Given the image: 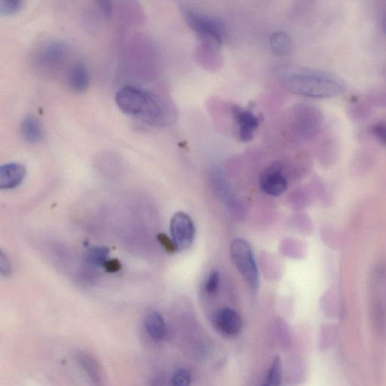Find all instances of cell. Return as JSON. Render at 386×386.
I'll use <instances>...</instances> for the list:
<instances>
[{
	"instance_id": "obj_1",
	"label": "cell",
	"mask_w": 386,
	"mask_h": 386,
	"mask_svg": "<svg viewBox=\"0 0 386 386\" xmlns=\"http://www.w3.org/2000/svg\"><path fill=\"white\" fill-rule=\"evenodd\" d=\"M116 102L124 114L150 126L166 127L178 119V111L171 101L135 87L120 89Z\"/></svg>"
},
{
	"instance_id": "obj_2",
	"label": "cell",
	"mask_w": 386,
	"mask_h": 386,
	"mask_svg": "<svg viewBox=\"0 0 386 386\" xmlns=\"http://www.w3.org/2000/svg\"><path fill=\"white\" fill-rule=\"evenodd\" d=\"M281 84L295 95L312 98L336 97L346 89L343 81L334 75L310 70L287 73L282 77Z\"/></svg>"
},
{
	"instance_id": "obj_3",
	"label": "cell",
	"mask_w": 386,
	"mask_h": 386,
	"mask_svg": "<svg viewBox=\"0 0 386 386\" xmlns=\"http://www.w3.org/2000/svg\"><path fill=\"white\" fill-rule=\"evenodd\" d=\"M371 298L373 327L379 335L386 336V265L383 263L373 272Z\"/></svg>"
},
{
	"instance_id": "obj_4",
	"label": "cell",
	"mask_w": 386,
	"mask_h": 386,
	"mask_svg": "<svg viewBox=\"0 0 386 386\" xmlns=\"http://www.w3.org/2000/svg\"><path fill=\"white\" fill-rule=\"evenodd\" d=\"M232 260L242 278L253 290L260 284L259 272L250 244L244 239L234 240L230 246Z\"/></svg>"
},
{
	"instance_id": "obj_5",
	"label": "cell",
	"mask_w": 386,
	"mask_h": 386,
	"mask_svg": "<svg viewBox=\"0 0 386 386\" xmlns=\"http://www.w3.org/2000/svg\"><path fill=\"white\" fill-rule=\"evenodd\" d=\"M186 20L205 45L214 51L220 50L223 31L219 22L192 12L186 13Z\"/></svg>"
},
{
	"instance_id": "obj_6",
	"label": "cell",
	"mask_w": 386,
	"mask_h": 386,
	"mask_svg": "<svg viewBox=\"0 0 386 386\" xmlns=\"http://www.w3.org/2000/svg\"><path fill=\"white\" fill-rule=\"evenodd\" d=\"M170 229L172 239L178 251L189 248L195 239V228L189 215L179 211L171 220Z\"/></svg>"
},
{
	"instance_id": "obj_7",
	"label": "cell",
	"mask_w": 386,
	"mask_h": 386,
	"mask_svg": "<svg viewBox=\"0 0 386 386\" xmlns=\"http://www.w3.org/2000/svg\"><path fill=\"white\" fill-rule=\"evenodd\" d=\"M284 166L280 163L269 165L260 177L261 191L270 196H280L288 190V181L283 174Z\"/></svg>"
},
{
	"instance_id": "obj_8",
	"label": "cell",
	"mask_w": 386,
	"mask_h": 386,
	"mask_svg": "<svg viewBox=\"0 0 386 386\" xmlns=\"http://www.w3.org/2000/svg\"><path fill=\"white\" fill-rule=\"evenodd\" d=\"M232 112L239 127V135L244 142H250L260 124V119L248 109L233 106Z\"/></svg>"
},
{
	"instance_id": "obj_9",
	"label": "cell",
	"mask_w": 386,
	"mask_h": 386,
	"mask_svg": "<svg viewBox=\"0 0 386 386\" xmlns=\"http://www.w3.org/2000/svg\"><path fill=\"white\" fill-rule=\"evenodd\" d=\"M216 331L225 336L237 335L242 329V318L237 312L230 308L220 309L213 318Z\"/></svg>"
},
{
	"instance_id": "obj_10",
	"label": "cell",
	"mask_w": 386,
	"mask_h": 386,
	"mask_svg": "<svg viewBox=\"0 0 386 386\" xmlns=\"http://www.w3.org/2000/svg\"><path fill=\"white\" fill-rule=\"evenodd\" d=\"M26 176L25 168L20 163H8L0 168V189L13 190L20 186Z\"/></svg>"
},
{
	"instance_id": "obj_11",
	"label": "cell",
	"mask_w": 386,
	"mask_h": 386,
	"mask_svg": "<svg viewBox=\"0 0 386 386\" xmlns=\"http://www.w3.org/2000/svg\"><path fill=\"white\" fill-rule=\"evenodd\" d=\"M69 83L71 89L77 93L86 92L89 89V74L82 63L79 62L73 66L70 73Z\"/></svg>"
},
{
	"instance_id": "obj_12",
	"label": "cell",
	"mask_w": 386,
	"mask_h": 386,
	"mask_svg": "<svg viewBox=\"0 0 386 386\" xmlns=\"http://www.w3.org/2000/svg\"><path fill=\"white\" fill-rule=\"evenodd\" d=\"M22 131L27 142L36 144L43 140L44 131L41 122L34 116L30 115L24 119Z\"/></svg>"
},
{
	"instance_id": "obj_13",
	"label": "cell",
	"mask_w": 386,
	"mask_h": 386,
	"mask_svg": "<svg viewBox=\"0 0 386 386\" xmlns=\"http://www.w3.org/2000/svg\"><path fill=\"white\" fill-rule=\"evenodd\" d=\"M68 48L64 43H52L41 51L40 61L43 64H56L62 61L68 54Z\"/></svg>"
},
{
	"instance_id": "obj_14",
	"label": "cell",
	"mask_w": 386,
	"mask_h": 386,
	"mask_svg": "<svg viewBox=\"0 0 386 386\" xmlns=\"http://www.w3.org/2000/svg\"><path fill=\"white\" fill-rule=\"evenodd\" d=\"M144 326L148 335L155 341H162L166 334V325L157 312L149 313L145 318Z\"/></svg>"
},
{
	"instance_id": "obj_15",
	"label": "cell",
	"mask_w": 386,
	"mask_h": 386,
	"mask_svg": "<svg viewBox=\"0 0 386 386\" xmlns=\"http://www.w3.org/2000/svg\"><path fill=\"white\" fill-rule=\"evenodd\" d=\"M270 46L272 50L277 54L287 55L291 50V40L286 34L277 32L272 35Z\"/></svg>"
},
{
	"instance_id": "obj_16",
	"label": "cell",
	"mask_w": 386,
	"mask_h": 386,
	"mask_svg": "<svg viewBox=\"0 0 386 386\" xmlns=\"http://www.w3.org/2000/svg\"><path fill=\"white\" fill-rule=\"evenodd\" d=\"M109 252V249L106 247H92L87 253V261L92 266H103L107 261Z\"/></svg>"
},
{
	"instance_id": "obj_17",
	"label": "cell",
	"mask_w": 386,
	"mask_h": 386,
	"mask_svg": "<svg viewBox=\"0 0 386 386\" xmlns=\"http://www.w3.org/2000/svg\"><path fill=\"white\" fill-rule=\"evenodd\" d=\"M80 360L83 369L95 381H99L101 378V369L97 361L91 355L83 354L80 355Z\"/></svg>"
},
{
	"instance_id": "obj_18",
	"label": "cell",
	"mask_w": 386,
	"mask_h": 386,
	"mask_svg": "<svg viewBox=\"0 0 386 386\" xmlns=\"http://www.w3.org/2000/svg\"><path fill=\"white\" fill-rule=\"evenodd\" d=\"M24 5V0H0V15L13 16L22 10Z\"/></svg>"
},
{
	"instance_id": "obj_19",
	"label": "cell",
	"mask_w": 386,
	"mask_h": 386,
	"mask_svg": "<svg viewBox=\"0 0 386 386\" xmlns=\"http://www.w3.org/2000/svg\"><path fill=\"white\" fill-rule=\"evenodd\" d=\"M282 367L281 360L279 356L273 361L267 376L265 385H279L281 383Z\"/></svg>"
},
{
	"instance_id": "obj_20",
	"label": "cell",
	"mask_w": 386,
	"mask_h": 386,
	"mask_svg": "<svg viewBox=\"0 0 386 386\" xmlns=\"http://www.w3.org/2000/svg\"><path fill=\"white\" fill-rule=\"evenodd\" d=\"M191 383V374L186 369H179L172 376V384L175 386H188Z\"/></svg>"
},
{
	"instance_id": "obj_21",
	"label": "cell",
	"mask_w": 386,
	"mask_h": 386,
	"mask_svg": "<svg viewBox=\"0 0 386 386\" xmlns=\"http://www.w3.org/2000/svg\"><path fill=\"white\" fill-rule=\"evenodd\" d=\"M220 284V276L219 273L216 271H213L209 275L208 279L205 283L206 293L212 295L218 290Z\"/></svg>"
},
{
	"instance_id": "obj_22",
	"label": "cell",
	"mask_w": 386,
	"mask_h": 386,
	"mask_svg": "<svg viewBox=\"0 0 386 386\" xmlns=\"http://www.w3.org/2000/svg\"><path fill=\"white\" fill-rule=\"evenodd\" d=\"M373 135L378 139L381 144L386 146V122L379 121L375 124L371 128Z\"/></svg>"
},
{
	"instance_id": "obj_23",
	"label": "cell",
	"mask_w": 386,
	"mask_h": 386,
	"mask_svg": "<svg viewBox=\"0 0 386 386\" xmlns=\"http://www.w3.org/2000/svg\"><path fill=\"white\" fill-rule=\"evenodd\" d=\"M157 239L168 253H174L178 251L174 240L169 238L167 235L160 233L157 235Z\"/></svg>"
},
{
	"instance_id": "obj_24",
	"label": "cell",
	"mask_w": 386,
	"mask_h": 386,
	"mask_svg": "<svg viewBox=\"0 0 386 386\" xmlns=\"http://www.w3.org/2000/svg\"><path fill=\"white\" fill-rule=\"evenodd\" d=\"M101 11L107 17H111L112 15V4L111 0H96Z\"/></svg>"
},
{
	"instance_id": "obj_25",
	"label": "cell",
	"mask_w": 386,
	"mask_h": 386,
	"mask_svg": "<svg viewBox=\"0 0 386 386\" xmlns=\"http://www.w3.org/2000/svg\"><path fill=\"white\" fill-rule=\"evenodd\" d=\"M106 272L109 273L118 272L121 269V263L118 259L107 260L103 265Z\"/></svg>"
},
{
	"instance_id": "obj_26",
	"label": "cell",
	"mask_w": 386,
	"mask_h": 386,
	"mask_svg": "<svg viewBox=\"0 0 386 386\" xmlns=\"http://www.w3.org/2000/svg\"><path fill=\"white\" fill-rule=\"evenodd\" d=\"M0 271L1 274L5 276H8L11 274V265L4 253L1 251L0 256Z\"/></svg>"
},
{
	"instance_id": "obj_27",
	"label": "cell",
	"mask_w": 386,
	"mask_h": 386,
	"mask_svg": "<svg viewBox=\"0 0 386 386\" xmlns=\"http://www.w3.org/2000/svg\"><path fill=\"white\" fill-rule=\"evenodd\" d=\"M383 26V30L386 35V17L384 18Z\"/></svg>"
}]
</instances>
